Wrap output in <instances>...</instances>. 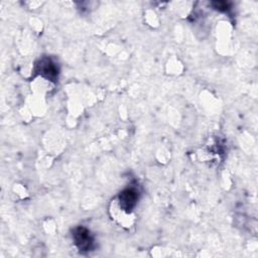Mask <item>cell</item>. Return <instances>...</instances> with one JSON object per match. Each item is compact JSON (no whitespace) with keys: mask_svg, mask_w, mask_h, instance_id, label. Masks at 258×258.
Instances as JSON below:
<instances>
[{"mask_svg":"<svg viewBox=\"0 0 258 258\" xmlns=\"http://www.w3.org/2000/svg\"><path fill=\"white\" fill-rule=\"evenodd\" d=\"M138 193L134 189H127L123 191L119 197L120 206L125 211H131L137 203Z\"/></svg>","mask_w":258,"mask_h":258,"instance_id":"cell-1","label":"cell"},{"mask_svg":"<svg viewBox=\"0 0 258 258\" xmlns=\"http://www.w3.org/2000/svg\"><path fill=\"white\" fill-rule=\"evenodd\" d=\"M75 243L79 247L80 250H89L92 244V238L90 236V233L84 229V228H79L75 232Z\"/></svg>","mask_w":258,"mask_h":258,"instance_id":"cell-2","label":"cell"}]
</instances>
